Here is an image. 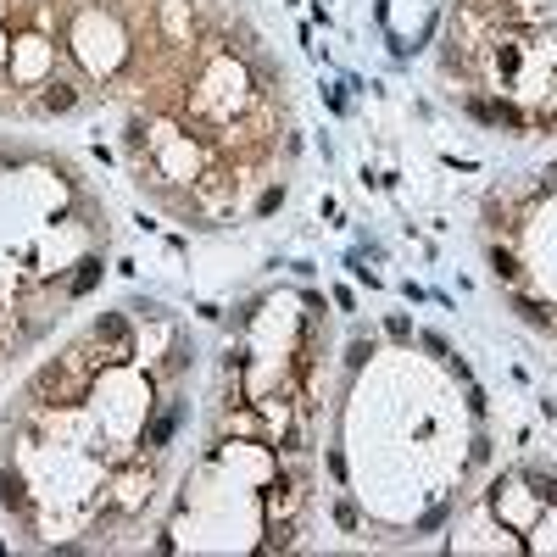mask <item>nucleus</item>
Wrapping results in <instances>:
<instances>
[{
  "label": "nucleus",
  "mask_w": 557,
  "mask_h": 557,
  "mask_svg": "<svg viewBox=\"0 0 557 557\" xmlns=\"http://www.w3.org/2000/svg\"><path fill=\"white\" fill-rule=\"evenodd\" d=\"M0 502H6L11 513H22V507H28V496H22V479H17V474L0 479Z\"/></svg>",
  "instance_id": "f257e3e1"
}]
</instances>
